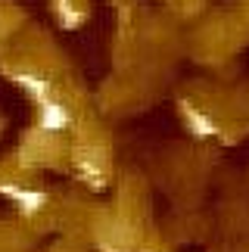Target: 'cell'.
<instances>
[{"label":"cell","mask_w":249,"mask_h":252,"mask_svg":"<svg viewBox=\"0 0 249 252\" xmlns=\"http://www.w3.org/2000/svg\"><path fill=\"white\" fill-rule=\"evenodd\" d=\"M0 193H3L6 199H13V206L19 212H25V215H34V212H41L47 206V196H44L41 190L16 187V184H0Z\"/></svg>","instance_id":"cell-1"},{"label":"cell","mask_w":249,"mask_h":252,"mask_svg":"<svg viewBox=\"0 0 249 252\" xmlns=\"http://www.w3.org/2000/svg\"><path fill=\"white\" fill-rule=\"evenodd\" d=\"M72 122L69 109H65L62 103H56L53 96H47V100L37 103V125H41V131H65Z\"/></svg>","instance_id":"cell-2"},{"label":"cell","mask_w":249,"mask_h":252,"mask_svg":"<svg viewBox=\"0 0 249 252\" xmlns=\"http://www.w3.org/2000/svg\"><path fill=\"white\" fill-rule=\"evenodd\" d=\"M9 78L22 87V91L31 96L34 103H41V100H47V96H50V81L41 78V75H34V72H13Z\"/></svg>","instance_id":"cell-3"},{"label":"cell","mask_w":249,"mask_h":252,"mask_svg":"<svg viewBox=\"0 0 249 252\" xmlns=\"http://www.w3.org/2000/svg\"><path fill=\"white\" fill-rule=\"evenodd\" d=\"M181 115H184V119H187L190 131H193L196 137H212V134L218 131V128H215V122L209 119L206 112H199L196 106H190V103H181Z\"/></svg>","instance_id":"cell-4"}]
</instances>
